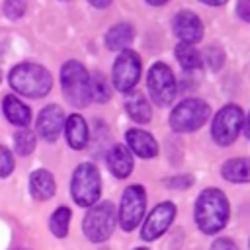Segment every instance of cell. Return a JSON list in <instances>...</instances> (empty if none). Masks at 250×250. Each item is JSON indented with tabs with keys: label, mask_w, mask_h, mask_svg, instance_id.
<instances>
[{
	"label": "cell",
	"mask_w": 250,
	"mask_h": 250,
	"mask_svg": "<svg viewBox=\"0 0 250 250\" xmlns=\"http://www.w3.org/2000/svg\"><path fill=\"white\" fill-rule=\"evenodd\" d=\"M229 221V201L219 189H205L195 203V223L201 232L215 234Z\"/></svg>",
	"instance_id": "1"
},
{
	"label": "cell",
	"mask_w": 250,
	"mask_h": 250,
	"mask_svg": "<svg viewBox=\"0 0 250 250\" xmlns=\"http://www.w3.org/2000/svg\"><path fill=\"white\" fill-rule=\"evenodd\" d=\"M10 84L12 88L27 98H41L51 90V74L47 68L33 64V62H21L12 68L10 72Z\"/></svg>",
	"instance_id": "2"
},
{
	"label": "cell",
	"mask_w": 250,
	"mask_h": 250,
	"mask_svg": "<svg viewBox=\"0 0 250 250\" xmlns=\"http://www.w3.org/2000/svg\"><path fill=\"white\" fill-rule=\"evenodd\" d=\"M61 86L66 102L74 107L90 104V74L78 61H68L61 68Z\"/></svg>",
	"instance_id": "3"
},
{
	"label": "cell",
	"mask_w": 250,
	"mask_h": 250,
	"mask_svg": "<svg viewBox=\"0 0 250 250\" xmlns=\"http://www.w3.org/2000/svg\"><path fill=\"white\" fill-rule=\"evenodd\" d=\"M117 217H115V207L109 201H102L92 205V209L86 213L82 230L88 240L92 242H104L113 234Z\"/></svg>",
	"instance_id": "4"
},
{
	"label": "cell",
	"mask_w": 250,
	"mask_h": 250,
	"mask_svg": "<svg viewBox=\"0 0 250 250\" xmlns=\"http://www.w3.org/2000/svg\"><path fill=\"white\" fill-rule=\"evenodd\" d=\"M209 117V105L199 98H188L180 102L170 113V125L178 133L197 131Z\"/></svg>",
	"instance_id": "5"
},
{
	"label": "cell",
	"mask_w": 250,
	"mask_h": 250,
	"mask_svg": "<svg viewBox=\"0 0 250 250\" xmlns=\"http://www.w3.org/2000/svg\"><path fill=\"white\" fill-rule=\"evenodd\" d=\"M102 191L100 172L94 164H80L72 174V197L82 207H92Z\"/></svg>",
	"instance_id": "6"
},
{
	"label": "cell",
	"mask_w": 250,
	"mask_h": 250,
	"mask_svg": "<svg viewBox=\"0 0 250 250\" xmlns=\"http://www.w3.org/2000/svg\"><path fill=\"white\" fill-rule=\"evenodd\" d=\"M242 127H244V111L238 105L229 104L223 109H219V113L215 115L211 133H213V139L217 145L227 146L236 141Z\"/></svg>",
	"instance_id": "7"
},
{
	"label": "cell",
	"mask_w": 250,
	"mask_h": 250,
	"mask_svg": "<svg viewBox=\"0 0 250 250\" xmlns=\"http://www.w3.org/2000/svg\"><path fill=\"white\" fill-rule=\"evenodd\" d=\"M141 70H143V64L139 55L131 49H123V53L115 59V64L111 70L113 86L119 92H125V94L131 92L141 78Z\"/></svg>",
	"instance_id": "8"
},
{
	"label": "cell",
	"mask_w": 250,
	"mask_h": 250,
	"mask_svg": "<svg viewBox=\"0 0 250 250\" xmlns=\"http://www.w3.org/2000/svg\"><path fill=\"white\" fill-rule=\"evenodd\" d=\"M146 86H148L150 98L158 105H168L176 98V78H174L172 68L166 66L164 62L152 64V68L148 70Z\"/></svg>",
	"instance_id": "9"
},
{
	"label": "cell",
	"mask_w": 250,
	"mask_h": 250,
	"mask_svg": "<svg viewBox=\"0 0 250 250\" xmlns=\"http://www.w3.org/2000/svg\"><path fill=\"white\" fill-rule=\"evenodd\" d=\"M145 207H146V193L141 186H129L123 195H121V207H119V225L123 230H133L143 215H145Z\"/></svg>",
	"instance_id": "10"
},
{
	"label": "cell",
	"mask_w": 250,
	"mask_h": 250,
	"mask_svg": "<svg viewBox=\"0 0 250 250\" xmlns=\"http://www.w3.org/2000/svg\"><path fill=\"white\" fill-rule=\"evenodd\" d=\"M174 217H176V205L170 203V201H162L160 205H156L150 211L148 219L145 221V225L141 229V238H145V240L158 238L170 227V223L174 221Z\"/></svg>",
	"instance_id": "11"
},
{
	"label": "cell",
	"mask_w": 250,
	"mask_h": 250,
	"mask_svg": "<svg viewBox=\"0 0 250 250\" xmlns=\"http://www.w3.org/2000/svg\"><path fill=\"white\" fill-rule=\"evenodd\" d=\"M174 33L182 39V43H197L203 37V23L193 12H178L172 21Z\"/></svg>",
	"instance_id": "12"
},
{
	"label": "cell",
	"mask_w": 250,
	"mask_h": 250,
	"mask_svg": "<svg viewBox=\"0 0 250 250\" xmlns=\"http://www.w3.org/2000/svg\"><path fill=\"white\" fill-rule=\"evenodd\" d=\"M64 125V113L59 105H47L43 107V111L37 117V133L45 139V141H55Z\"/></svg>",
	"instance_id": "13"
},
{
	"label": "cell",
	"mask_w": 250,
	"mask_h": 250,
	"mask_svg": "<svg viewBox=\"0 0 250 250\" xmlns=\"http://www.w3.org/2000/svg\"><path fill=\"white\" fill-rule=\"evenodd\" d=\"M125 139H127L129 148L135 154H139L141 158H152L158 152V145H156L154 137L143 129H129Z\"/></svg>",
	"instance_id": "14"
},
{
	"label": "cell",
	"mask_w": 250,
	"mask_h": 250,
	"mask_svg": "<svg viewBox=\"0 0 250 250\" xmlns=\"http://www.w3.org/2000/svg\"><path fill=\"white\" fill-rule=\"evenodd\" d=\"M64 137H66L68 145L76 150H80L88 145V125L82 115L74 113L64 121Z\"/></svg>",
	"instance_id": "15"
},
{
	"label": "cell",
	"mask_w": 250,
	"mask_h": 250,
	"mask_svg": "<svg viewBox=\"0 0 250 250\" xmlns=\"http://www.w3.org/2000/svg\"><path fill=\"white\" fill-rule=\"evenodd\" d=\"M107 166L115 178H127L133 170V156L125 145H115L109 150Z\"/></svg>",
	"instance_id": "16"
},
{
	"label": "cell",
	"mask_w": 250,
	"mask_h": 250,
	"mask_svg": "<svg viewBox=\"0 0 250 250\" xmlns=\"http://www.w3.org/2000/svg\"><path fill=\"white\" fill-rule=\"evenodd\" d=\"M125 109L129 113V117L137 123H148L150 121V105L146 102V98L141 92H127L125 98Z\"/></svg>",
	"instance_id": "17"
},
{
	"label": "cell",
	"mask_w": 250,
	"mask_h": 250,
	"mask_svg": "<svg viewBox=\"0 0 250 250\" xmlns=\"http://www.w3.org/2000/svg\"><path fill=\"white\" fill-rule=\"evenodd\" d=\"M2 107H4V115H6V119H8L10 123H14V125H18V127L29 125V121H31V111H29V107H27L23 102H20L16 96H6Z\"/></svg>",
	"instance_id": "18"
},
{
	"label": "cell",
	"mask_w": 250,
	"mask_h": 250,
	"mask_svg": "<svg viewBox=\"0 0 250 250\" xmlns=\"http://www.w3.org/2000/svg\"><path fill=\"white\" fill-rule=\"evenodd\" d=\"M29 191L37 201H45L55 193V180L47 170H35L29 176Z\"/></svg>",
	"instance_id": "19"
},
{
	"label": "cell",
	"mask_w": 250,
	"mask_h": 250,
	"mask_svg": "<svg viewBox=\"0 0 250 250\" xmlns=\"http://www.w3.org/2000/svg\"><path fill=\"white\" fill-rule=\"evenodd\" d=\"M131 41H133V27L129 23H117L105 35V45L111 51L127 49L131 45Z\"/></svg>",
	"instance_id": "20"
},
{
	"label": "cell",
	"mask_w": 250,
	"mask_h": 250,
	"mask_svg": "<svg viewBox=\"0 0 250 250\" xmlns=\"http://www.w3.org/2000/svg\"><path fill=\"white\" fill-rule=\"evenodd\" d=\"M223 176L229 182H236V184H244L250 180V166H248V158H232L227 160L223 164Z\"/></svg>",
	"instance_id": "21"
},
{
	"label": "cell",
	"mask_w": 250,
	"mask_h": 250,
	"mask_svg": "<svg viewBox=\"0 0 250 250\" xmlns=\"http://www.w3.org/2000/svg\"><path fill=\"white\" fill-rule=\"evenodd\" d=\"M176 59L182 64V68H186V70H197L203 66L199 51L189 43H178L176 45Z\"/></svg>",
	"instance_id": "22"
},
{
	"label": "cell",
	"mask_w": 250,
	"mask_h": 250,
	"mask_svg": "<svg viewBox=\"0 0 250 250\" xmlns=\"http://www.w3.org/2000/svg\"><path fill=\"white\" fill-rule=\"evenodd\" d=\"M109 96H111V88L107 84V78L102 72H94L90 76V98L104 104L109 100Z\"/></svg>",
	"instance_id": "23"
},
{
	"label": "cell",
	"mask_w": 250,
	"mask_h": 250,
	"mask_svg": "<svg viewBox=\"0 0 250 250\" xmlns=\"http://www.w3.org/2000/svg\"><path fill=\"white\" fill-rule=\"evenodd\" d=\"M68 225H70V209H68V207H59V209H55V213H53L51 219H49L51 232H53L57 238H62V236H66V232H68Z\"/></svg>",
	"instance_id": "24"
},
{
	"label": "cell",
	"mask_w": 250,
	"mask_h": 250,
	"mask_svg": "<svg viewBox=\"0 0 250 250\" xmlns=\"http://www.w3.org/2000/svg\"><path fill=\"white\" fill-rule=\"evenodd\" d=\"M14 148H16V154L27 156V154L35 148V135H33L29 129L18 131L16 137H14Z\"/></svg>",
	"instance_id": "25"
},
{
	"label": "cell",
	"mask_w": 250,
	"mask_h": 250,
	"mask_svg": "<svg viewBox=\"0 0 250 250\" xmlns=\"http://www.w3.org/2000/svg\"><path fill=\"white\" fill-rule=\"evenodd\" d=\"M201 61H205V62L209 64V68H211V70H219V68L223 66L225 55H223V51H221L219 47L211 45V47H207V51H205V57H203Z\"/></svg>",
	"instance_id": "26"
},
{
	"label": "cell",
	"mask_w": 250,
	"mask_h": 250,
	"mask_svg": "<svg viewBox=\"0 0 250 250\" xmlns=\"http://www.w3.org/2000/svg\"><path fill=\"white\" fill-rule=\"evenodd\" d=\"M25 8H27V0H6L4 2V14L12 20L21 18L25 14Z\"/></svg>",
	"instance_id": "27"
},
{
	"label": "cell",
	"mask_w": 250,
	"mask_h": 250,
	"mask_svg": "<svg viewBox=\"0 0 250 250\" xmlns=\"http://www.w3.org/2000/svg\"><path fill=\"white\" fill-rule=\"evenodd\" d=\"M12 170H14V156L6 146L0 145V178L10 176Z\"/></svg>",
	"instance_id": "28"
},
{
	"label": "cell",
	"mask_w": 250,
	"mask_h": 250,
	"mask_svg": "<svg viewBox=\"0 0 250 250\" xmlns=\"http://www.w3.org/2000/svg\"><path fill=\"white\" fill-rule=\"evenodd\" d=\"M211 250H238V246L230 238H219V240L213 242Z\"/></svg>",
	"instance_id": "29"
},
{
	"label": "cell",
	"mask_w": 250,
	"mask_h": 250,
	"mask_svg": "<svg viewBox=\"0 0 250 250\" xmlns=\"http://www.w3.org/2000/svg\"><path fill=\"white\" fill-rule=\"evenodd\" d=\"M236 12H238V16H240L244 21H248V20H250V0H238Z\"/></svg>",
	"instance_id": "30"
},
{
	"label": "cell",
	"mask_w": 250,
	"mask_h": 250,
	"mask_svg": "<svg viewBox=\"0 0 250 250\" xmlns=\"http://www.w3.org/2000/svg\"><path fill=\"white\" fill-rule=\"evenodd\" d=\"M168 184L174 186V188H188L191 184V178H188V176H184V178H172V180H168Z\"/></svg>",
	"instance_id": "31"
},
{
	"label": "cell",
	"mask_w": 250,
	"mask_h": 250,
	"mask_svg": "<svg viewBox=\"0 0 250 250\" xmlns=\"http://www.w3.org/2000/svg\"><path fill=\"white\" fill-rule=\"evenodd\" d=\"M90 2H92L96 8H105V6H109L111 0H90Z\"/></svg>",
	"instance_id": "32"
},
{
	"label": "cell",
	"mask_w": 250,
	"mask_h": 250,
	"mask_svg": "<svg viewBox=\"0 0 250 250\" xmlns=\"http://www.w3.org/2000/svg\"><path fill=\"white\" fill-rule=\"evenodd\" d=\"M203 4H209V6H221V4H225L227 0H201Z\"/></svg>",
	"instance_id": "33"
},
{
	"label": "cell",
	"mask_w": 250,
	"mask_h": 250,
	"mask_svg": "<svg viewBox=\"0 0 250 250\" xmlns=\"http://www.w3.org/2000/svg\"><path fill=\"white\" fill-rule=\"evenodd\" d=\"M148 4H152V6H162V4H166L168 0H146Z\"/></svg>",
	"instance_id": "34"
},
{
	"label": "cell",
	"mask_w": 250,
	"mask_h": 250,
	"mask_svg": "<svg viewBox=\"0 0 250 250\" xmlns=\"http://www.w3.org/2000/svg\"><path fill=\"white\" fill-rule=\"evenodd\" d=\"M137 250H146V248H137Z\"/></svg>",
	"instance_id": "35"
},
{
	"label": "cell",
	"mask_w": 250,
	"mask_h": 250,
	"mask_svg": "<svg viewBox=\"0 0 250 250\" xmlns=\"http://www.w3.org/2000/svg\"><path fill=\"white\" fill-rule=\"evenodd\" d=\"M0 78H2V72H0Z\"/></svg>",
	"instance_id": "36"
},
{
	"label": "cell",
	"mask_w": 250,
	"mask_h": 250,
	"mask_svg": "<svg viewBox=\"0 0 250 250\" xmlns=\"http://www.w3.org/2000/svg\"><path fill=\"white\" fill-rule=\"evenodd\" d=\"M102 250H104V248H102Z\"/></svg>",
	"instance_id": "37"
}]
</instances>
